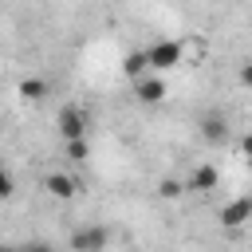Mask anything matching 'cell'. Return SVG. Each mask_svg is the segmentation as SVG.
I'll return each instance as SVG.
<instances>
[{
    "label": "cell",
    "instance_id": "cell-6",
    "mask_svg": "<svg viewBox=\"0 0 252 252\" xmlns=\"http://www.w3.org/2000/svg\"><path fill=\"white\" fill-rule=\"evenodd\" d=\"M220 185V169L217 165H197L193 173H189V181H185V189H197V193H209V189H217Z\"/></svg>",
    "mask_w": 252,
    "mask_h": 252
},
{
    "label": "cell",
    "instance_id": "cell-14",
    "mask_svg": "<svg viewBox=\"0 0 252 252\" xmlns=\"http://www.w3.org/2000/svg\"><path fill=\"white\" fill-rule=\"evenodd\" d=\"M24 252H51V248H47V244H28Z\"/></svg>",
    "mask_w": 252,
    "mask_h": 252
},
{
    "label": "cell",
    "instance_id": "cell-15",
    "mask_svg": "<svg viewBox=\"0 0 252 252\" xmlns=\"http://www.w3.org/2000/svg\"><path fill=\"white\" fill-rule=\"evenodd\" d=\"M0 252H12V248H0Z\"/></svg>",
    "mask_w": 252,
    "mask_h": 252
},
{
    "label": "cell",
    "instance_id": "cell-4",
    "mask_svg": "<svg viewBox=\"0 0 252 252\" xmlns=\"http://www.w3.org/2000/svg\"><path fill=\"white\" fill-rule=\"evenodd\" d=\"M134 94H138V102L154 106V102H161V98H165V79H161V75H142V79H138V87H134Z\"/></svg>",
    "mask_w": 252,
    "mask_h": 252
},
{
    "label": "cell",
    "instance_id": "cell-8",
    "mask_svg": "<svg viewBox=\"0 0 252 252\" xmlns=\"http://www.w3.org/2000/svg\"><path fill=\"white\" fill-rule=\"evenodd\" d=\"M201 138H205L209 146H224V142H228V122H224L220 114H209V118L201 122Z\"/></svg>",
    "mask_w": 252,
    "mask_h": 252
},
{
    "label": "cell",
    "instance_id": "cell-3",
    "mask_svg": "<svg viewBox=\"0 0 252 252\" xmlns=\"http://www.w3.org/2000/svg\"><path fill=\"white\" fill-rule=\"evenodd\" d=\"M106 240H110V232H106L102 224H91V228H79V232L71 236V248H75V252H102Z\"/></svg>",
    "mask_w": 252,
    "mask_h": 252
},
{
    "label": "cell",
    "instance_id": "cell-5",
    "mask_svg": "<svg viewBox=\"0 0 252 252\" xmlns=\"http://www.w3.org/2000/svg\"><path fill=\"white\" fill-rule=\"evenodd\" d=\"M248 217H252V201H248V197H236V201L220 205V224H224V228H240Z\"/></svg>",
    "mask_w": 252,
    "mask_h": 252
},
{
    "label": "cell",
    "instance_id": "cell-11",
    "mask_svg": "<svg viewBox=\"0 0 252 252\" xmlns=\"http://www.w3.org/2000/svg\"><path fill=\"white\" fill-rule=\"evenodd\" d=\"M63 154H67L71 161H87L91 146H87V138H79V142H63Z\"/></svg>",
    "mask_w": 252,
    "mask_h": 252
},
{
    "label": "cell",
    "instance_id": "cell-12",
    "mask_svg": "<svg viewBox=\"0 0 252 252\" xmlns=\"http://www.w3.org/2000/svg\"><path fill=\"white\" fill-rule=\"evenodd\" d=\"M158 193H161L165 201H177V197L185 193V185H181V181H173V177H165V181H158Z\"/></svg>",
    "mask_w": 252,
    "mask_h": 252
},
{
    "label": "cell",
    "instance_id": "cell-10",
    "mask_svg": "<svg viewBox=\"0 0 252 252\" xmlns=\"http://www.w3.org/2000/svg\"><path fill=\"white\" fill-rule=\"evenodd\" d=\"M20 98H24V102L47 98V83H43V79H24V83H20Z\"/></svg>",
    "mask_w": 252,
    "mask_h": 252
},
{
    "label": "cell",
    "instance_id": "cell-9",
    "mask_svg": "<svg viewBox=\"0 0 252 252\" xmlns=\"http://www.w3.org/2000/svg\"><path fill=\"white\" fill-rule=\"evenodd\" d=\"M150 71V63H146V51H130L126 59H122V75L126 79H142Z\"/></svg>",
    "mask_w": 252,
    "mask_h": 252
},
{
    "label": "cell",
    "instance_id": "cell-1",
    "mask_svg": "<svg viewBox=\"0 0 252 252\" xmlns=\"http://www.w3.org/2000/svg\"><path fill=\"white\" fill-rule=\"evenodd\" d=\"M181 55H185V43H181V39H158V43L146 51V63H150V71L158 75V71L177 67V63H181Z\"/></svg>",
    "mask_w": 252,
    "mask_h": 252
},
{
    "label": "cell",
    "instance_id": "cell-13",
    "mask_svg": "<svg viewBox=\"0 0 252 252\" xmlns=\"http://www.w3.org/2000/svg\"><path fill=\"white\" fill-rule=\"evenodd\" d=\"M12 193H16V181H12V173L0 169V197H12Z\"/></svg>",
    "mask_w": 252,
    "mask_h": 252
},
{
    "label": "cell",
    "instance_id": "cell-2",
    "mask_svg": "<svg viewBox=\"0 0 252 252\" xmlns=\"http://www.w3.org/2000/svg\"><path fill=\"white\" fill-rule=\"evenodd\" d=\"M59 138H63V142L87 138V114H83L79 106H63V110H59Z\"/></svg>",
    "mask_w": 252,
    "mask_h": 252
},
{
    "label": "cell",
    "instance_id": "cell-7",
    "mask_svg": "<svg viewBox=\"0 0 252 252\" xmlns=\"http://www.w3.org/2000/svg\"><path fill=\"white\" fill-rule=\"evenodd\" d=\"M43 189H47L51 197H59V201H71V197L79 193V185H75V177H71V173H47Z\"/></svg>",
    "mask_w": 252,
    "mask_h": 252
}]
</instances>
